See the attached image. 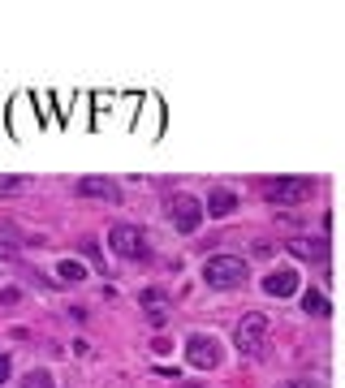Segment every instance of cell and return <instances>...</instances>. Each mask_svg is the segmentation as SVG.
<instances>
[{"mask_svg":"<svg viewBox=\"0 0 345 388\" xmlns=\"http://www.w3.org/2000/svg\"><path fill=\"white\" fill-rule=\"evenodd\" d=\"M108 246L112 250H117L121 259H151V242H147V233L143 229H134V225H117V229H112L108 233Z\"/></svg>","mask_w":345,"mask_h":388,"instance_id":"7a4b0ae2","label":"cell"},{"mask_svg":"<svg viewBox=\"0 0 345 388\" xmlns=\"http://www.w3.org/2000/svg\"><path fill=\"white\" fill-rule=\"evenodd\" d=\"M18 250H13V242H9V229L5 233H0V259H13Z\"/></svg>","mask_w":345,"mask_h":388,"instance_id":"9a60e30c","label":"cell"},{"mask_svg":"<svg viewBox=\"0 0 345 388\" xmlns=\"http://www.w3.org/2000/svg\"><path fill=\"white\" fill-rule=\"evenodd\" d=\"M242 281H246V259H238V255H216L203 263V285H212V289H234Z\"/></svg>","mask_w":345,"mask_h":388,"instance_id":"6da1fadb","label":"cell"},{"mask_svg":"<svg viewBox=\"0 0 345 388\" xmlns=\"http://www.w3.org/2000/svg\"><path fill=\"white\" fill-rule=\"evenodd\" d=\"M280 388H324V384H315V379H294V384H280Z\"/></svg>","mask_w":345,"mask_h":388,"instance_id":"ffe728a7","label":"cell"},{"mask_svg":"<svg viewBox=\"0 0 345 388\" xmlns=\"http://www.w3.org/2000/svg\"><path fill=\"white\" fill-rule=\"evenodd\" d=\"M143 302H147V306H160V302H164V289H147Z\"/></svg>","mask_w":345,"mask_h":388,"instance_id":"d6986e66","label":"cell"},{"mask_svg":"<svg viewBox=\"0 0 345 388\" xmlns=\"http://www.w3.org/2000/svg\"><path fill=\"white\" fill-rule=\"evenodd\" d=\"M263 337H268V315H259V311L242 315V323L234 328V345H238V354H251V358L263 350Z\"/></svg>","mask_w":345,"mask_h":388,"instance_id":"3957f363","label":"cell"},{"mask_svg":"<svg viewBox=\"0 0 345 388\" xmlns=\"http://www.w3.org/2000/svg\"><path fill=\"white\" fill-rule=\"evenodd\" d=\"M186 388H199V384H186Z\"/></svg>","mask_w":345,"mask_h":388,"instance_id":"44dd1931","label":"cell"},{"mask_svg":"<svg viewBox=\"0 0 345 388\" xmlns=\"http://www.w3.org/2000/svg\"><path fill=\"white\" fill-rule=\"evenodd\" d=\"M234 211H238V194H234V190H224V186H220V190L207 194L203 216H234Z\"/></svg>","mask_w":345,"mask_h":388,"instance_id":"30bf717a","label":"cell"},{"mask_svg":"<svg viewBox=\"0 0 345 388\" xmlns=\"http://www.w3.org/2000/svg\"><path fill=\"white\" fill-rule=\"evenodd\" d=\"M22 186V177H13V173H0V194H9V190H18Z\"/></svg>","mask_w":345,"mask_h":388,"instance_id":"5bb4252c","label":"cell"},{"mask_svg":"<svg viewBox=\"0 0 345 388\" xmlns=\"http://www.w3.org/2000/svg\"><path fill=\"white\" fill-rule=\"evenodd\" d=\"M9 371H13V358H9V354H0V384L9 379Z\"/></svg>","mask_w":345,"mask_h":388,"instance_id":"e0dca14e","label":"cell"},{"mask_svg":"<svg viewBox=\"0 0 345 388\" xmlns=\"http://www.w3.org/2000/svg\"><path fill=\"white\" fill-rule=\"evenodd\" d=\"M168 220H172V229H177V233H195L203 225V203L195 194H172L168 199Z\"/></svg>","mask_w":345,"mask_h":388,"instance_id":"277c9868","label":"cell"},{"mask_svg":"<svg viewBox=\"0 0 345 388\" xmlns=\"http://www.w3.org/2000/svg\"><path fill=\"white\" fill-rule=\"evenodd\" d=\"M74 190H78L82 199H104V203H117V199H121L117 182H108V177H82Z\"/></svg>","mask_w":345,"mask_h":388,"instance_id":"ba28073f","label":"cell"},{"mask_svg":"<svg viewBox=\"0 0 345 388\" xmlns=\"http://www.w3.org/2000/svg\"><path fill=\"white\" fill-rule=\"evenodd\" d=\"M22 388H52V375H48V371H31V375L22 379Z\"/></svg>","mask_w":345,"mask_h":388,"instance_id":"4fadbf2b","label":"cell"},{"mask_svg":"<svg viewBox=\"0 0 345 388\" xmlns=\"http://www.w3.org/2000/svg\"><path fill=\"white\" fill-rule=\"evenodd\" d=\"M285 250H294L298 259H311V263H324L328 259V238H290Z\"/></svg>","mask_w":345,"mask_h":388,"instance_id":"9c48e42d","label":"cell"},{"mask_svg":"<svg viewBox=\"0 0 345 388\" xmlns=\"http://www.w3.org/2000/svg\"><path fill=\"white\" fill-rule=\"evenodd\" d=\"M186 358H190V367H216L220 362V341L195 332V337L186 341Z\"/></svg>","mask_w":345,"mask_h":388,"instance_id":"8992f818","label":"cell"},{"mask_svg":"<svg viewBox=\"0 0 345 388\" xmlns=\"http://www.w3.org/2000/svg\"><path fill=\"white\" fill-rule=\"evenodd\" d=\"M302 311H307V315H319V319L332 315V306H328V298H324L319 289H307V294H302Z\"/></svg>","mask_w":345,"mask_h":388,"instance_id":"8fae6325","label":"cell"},{"mask_svg":"<svg viewBox=\"0 0 345 388\" xmlns=\"http://www.w3.org/2000/svg\"><path fill=\"white\" fill-rule=\"evenodd\" d=\"M147 323H151V328H164V323H168V315H164L160 306H151V315H147Z\"/></svg>","mask_w":345,"mask_h":388,"instance_id":"2e32d148","label":"cell"},{"mask_svg":"<svg viewBox=\"0 0 345 388\" xmlns=\"http://www.w3.org/2000/svg\"><path fill=\"white\" fill-rule=\"evenodd\" d=\"M56 276H61L65 285H78V281H87V267L78 259H61V263H56Z\"/></svg>","mask_w":345,"mask_h":388,"instance_id":"7c38bea8","label":"cell"},{"mask_svg":"<svg viewBox=\"0 0 345 388\" xmlns=\"http://www.w3.org/2000/svg\"><path fill=\"white\" fill-rule=\"evenodd\" d=\"M263 194H268V203H307L315 194V182L311 177H276L263 186Z\"/></svg>","mask_w":345,"mask_h":388,"instance_id":"5b68a950","label":"cell"},{"mask_svg":"<svg viewBox=\"0 0 345 388\" xmlns=\"http://www.w3.org/2000/svg\"><path fill=\"white\" fill-rule=\"evenodd\" d=\"M82 250H87V259H91V263H99V267H104V255L95 250V242H82Z\"/></svg>","mask_w":345,"mask_h":388,"instance_id":"ac0fdd59","label":"cell"},{"mask_svg":"<svg viewBox=\"0 0 345 388\" xmlns=\"http://www.w3.org/2000/svg\"><path fill=\"white\" fill-rule=\"evenodd\" d=\"M298 285H302V281H298L294 267H276V272L263 276V294H268V298H294Z\"/></svg>","mask_w":345,"mask_h":388,"instance_id":"52a82bcc","label":"cell"}]
</instances>
